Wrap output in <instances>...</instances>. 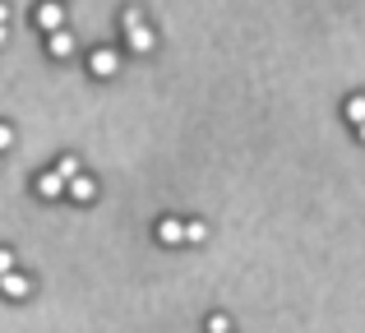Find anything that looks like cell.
Masks as SVG:
<instances>
[{"instance_id": "obj_7", "label": "cell", "mask_w": 365, "mask_h": 333, "mask_svg": "<svg viewBox=\"0 0 365 333\" xmlns=\"http://www.w3.org/2000/svg\"><path fill=\"white\" fill-rule=\"evenodd\" d=\"M46 51H51V56H61V61H65V56H74V33H65V28H61V33H51Z\"/></svg>"}, {"instance_id": "obj_15", "label": "cell", "mask_w": 365, "mask_h": 333, "mask_svg": "<svg viewBox=\"0 0 365 333\" xmlns=\"http://www.w3.org/2000/svg\"><path fill=\"white\" fill-rule=\"evenodd\" d=\"M356 135H361V144H365V125H356Z\"/></svg>"}, {"instance_id": "obj_5", "label": "cell", "mask_w": 365, "mask_h": 333, "mask_svg": "<svg viewBox=\"0 0 365 333\" xmlns=\"http://www.w3.org/2000/svg\"><path fill=\"white\" fill-rule=\"evenodd\" d=\"M65 190H70V199H79V204H88V199L98 195V180H93V176H83V171H79V176H74V180H70Z\"/></svg>"}, {"instance_id": "obj_9", "label": "cell", "mask_w": 365, "mask_h": 333, "mask_svg": "<svg viewBox=\"0 0 365 333\" xmlns=\"http://www.w3.org/2000/svg\"><path fill=\"white\" fill-rule=\"evenodd\" d=\"M342 111H347V121H351V125H365V93L347 98V107H342Z\"/></svg>"}, {"instance_id": "obj_12", "label": "cell", "mask_w": 365, "mask_h": 333, "mask_svg": "<svg viewBox=\"0 0 365 333\" xmlns=\"http://www.w3.org/2000/svg\"><path fill=\"white\" fill-rule=\"evenodd\" d=\"M204 329H208V333H232V319H227V315H208Z\"/></svg>"}, {"instance_id": "obj_3", "label": "cell", "mask_w": 365, "mask_h": 333, "mask_svg": "<svg viewBox=\"0 0 365 333\" xmlns=\"http://www.w3.org/2000/svg\"><path fill=\"white\" fill-rule=\"evenodd\" d=\"M158 241L162 245H180L185 241V222H180V217H162L158 222Z\"/></svg>"}, {"instance_id": "obj_4", "label": "cell", "mask_w": 365, "mask_h": 333, "mask_svg": "<svg viewBox=\"0 0 365 333\" xmlns=\"http://www.w3.org/2000/svg\"><path fill=\"white\" fill-rule=\"evenodd\" d=\"M0 292H5L9 301H24L28 292H33V282H28L24 273H9V278H0Z\"/></svg>"}, {"instance_id": "obj_10", "label": "cell", "mask_w": 365, "mask_h": 333, "mask_svg": "<svg viewBox=\"0 0 365 333\" xmlns=\"http://www.w3.org/2000/svg\"><path fill=\"white\" fill-rule=\"evenodd\" d=\"M56 176H61V180H65V185H70V180H74V176H79V158H74V153H65V158H61V163H56Z\"/></svg>"}, {"instance_id": "obj_8", "label": "cell", "mask_w": 365, "mask_h": 333, "mask_svg": "<svg viewBox=\"0 0 365 333\" xmlns=\"http://www.w3.org/2000/svg\"><path fill=\"white\" fill-rule=\"evenodd\" d=\"M37 24H42L46 33H61V5H42L37 9Z\"/></svg>"}, {"instance_id": "obj_1", "label": "cell", "mask_w": 365, "mask_h": 333, "mask_svg": "<svg viewBox=\"0 0 365 333\" xmlns=\"http://www.w3.org/2000/svg\"><path fill=\"white\" fill-rule=\"evenodd\" d=\"M125 42H130V51H153V42H158V37H153V28L143 24L139 14H125Z\"/></svg>"}, {"instance_id": "obj_6", "label": "cell", "mask_w": 365, "mask_h": 333, "mask_svg": "<svg viewBox=\"0 0 365 333\" xmlns=\"http://www.w3.org/2000/svg\"><path fill=\"white\" fill-rule=\"evenodd\" d=\"M37 195H42V199H61L65 195V180L56 176V171H42V176H37Z\"/></svg>"}, {"instance_id": "obj_2", "label": "cell", "mask_w": 365, "mask_h": 333, "mask_svg": "<svg viewBox=\"0 0 365 333\" xmlns=\"http://www.w3.org/2000/svg\"><path fill=\"white\" fill-rule=\"evenodd\" d=\"M88 70L98 74V79H111V74L120 70V56L107 51V46H98V51H93V61H88Z\"/></svg>"}, {"instance_id": "obj_14", "label": "cell", "mask_w": 365, "mask_h": 333, "mask_svg": "<svg viewBox=\"0 0 365 333\" xmlns=\"http://www.w3.org/2000/svg\"><path fill=\"white\" fill-rule=\"evenodd\" d=\"M9 144H14V135H9V125H0V153H5Z\"/></svg>"}, {"instance_id": "obj_13", "label": "cell", "mask_w": 365, "mask_h": 333, "mask_svg": "<svg viewBox=\"0 0 365 333\" xmlns=\"http://www.w3.org/2000/svg\"><path fill=\"white\" fill-rule=\"evenodd\" d=\"M14 273V250H0V278H9Z\"/></svg>"}, {"instance_id": "obj_11", "label": "cell", "mask_w": 365, "mask_h": 333, "mask_svg": "<svg viewBox=\"0 0 365 333\" xmlns=\"http://www.w3.org/2000/svg\"><path fill=\"white\" fill-rule=\"evenodd\" d=\"M204 236H208V227L199 222V217H195V222H185V241H190V245H199Z\"/></svg>"}, {"instance_id": "obj_16", "label": "cell", "mask_w": 365, "mask_h": 333, "mask_svg": "<svg viewBox=\"0 0 365 333\" xmlns=\"http://www.w3.org/2000/svg\"><path fill=\"white\" fill-rule=\"evenodd\" d=\"M0 46H5V28H0Z\"/></svg>"}]
</instances>
